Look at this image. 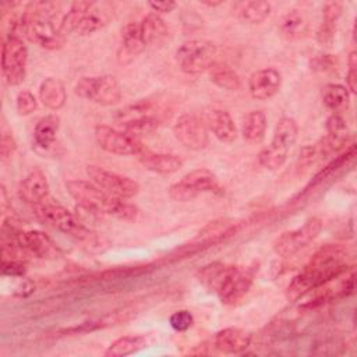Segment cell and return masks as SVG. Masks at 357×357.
I'll use <instances>...</instances> for the list:
<instances>
[{
  "instance_id": "31",
  "label": "cell",
  "mask_w": 357,
  "mask_h": 357,
  "mask_svg": "<svg viewBox=\"0 0 357 357\" xmlns=\"http://www.w3.org/2000/svg\"><path fill=\"white\" fill-rule=\"evenodd\" d=\"M354 153H356V145L351 144V145L346 149V152H343L342 155H339V156H337L336 159H333L329 165H326L319 173H317V176L308 183V185L304 188V191H310L312 187H315V185H318L319 183H322L324 180L329 178L335 172H337L340 167H343V166L354 156Z\"/></svg>"
},
{
  "instance_id": "14",
  "label": "cell",
  "mask_w": 357,
  "mask_h": 357,
  "mask_svg": "<svg viewBox=\"0 0 357 357\" xmlns=\"http://www.w3.org/2000/svg\"><path fill=\"white\" fill-rule=\"evenodd\" d=\"M141 165L155 173L159 174H172L181 169L183 159L173 153H158L152 152L146 146L142 145L139 152L135 155Z\"/></svg>"
},
{
  "instance_id": "25",
  "label": "cell",
  "mask_w": 357,
  "mask_h": 357,
  "mask_svg": "<svg viewBox=\"0 0 357 357\" xmlns=\"http://www.w3.org/2000/svg\"><path fill=\"white\" fill-rule=\"evenodd\" d=\"M148 346V339L144 335H128L116 339L105 351L106 357H124L134 354Z\"/></svg>"
},
{
  "instance_id": "20",
  "label": "cell",
  "mask_w": 357,
  "mask_h": 357,
  "mask_svg": "<svg viewBox=\"0 0 357 357\" xmlns=\"http://www.w3.org/2000/svg\"><path fill=\"white\" fill-rule=\"evenodd\" d=\"M145 42L141 35L138 22H128L121 29V53L119 56L121 63L131 61L135 56L144 52Z\"/></svg>"
},
{
  "instance_id": "15",
  "label": "cell",
  "mask_w": 357,
  "mask_h": 357,
  "mask_svg": "<svg viewBox=\"0 0 357 357\" xmlns=\"http://www.w3.org/2000/svg\"><path fill=\"white\" fill-rule=\"evenodd\" d=\"M20 197L32 206L49 197V183L42 170L35 169L26 174L20 184Z\"/></svg>"
},
{
  "instance_id": "6",
  "label": "cell",
  "mask_w": 357,
  "mask_h": 357,
  "mask_svg": "<svg viewBox=\"0 0 357 357\" xmlns=\"http://www.w3.org/2000/svg\"><path fill=\"white\" fill-rule=\"evenodd\" d=\"M75 93L100 106H113L121 100V89L113 75L82 77L74 86Z\"/></svg>"
},
{
  "instance_id": "9",
  "label": "cell",
  "mask_w": 357,
  "mask_h": 357,
  "mask_svg": "<svg viewBox=\"0 0 357 357\" xmlns=\"http://www.w3.org/2000/svg\"><path fill=\"white\" fill-rule=\"evenodd\" d=\"M322 220L319 218H310L304 222L303 226L283 231L275 241L273 250L278 255L289 258L298 252L301 248L307 247L321 231Z\"/></svg>"
},
{
  "instance_id": "41",
  "label": "cell",
  "mask_w": 357,
  "mask_h": 357,
  "mask_svg": "<svg viewBox=\"0 0 357 357\" xmlns=\"http://www.w3.org/2000/svg\"><path fill=\"white\" fill-rule=\"evenodd\" d=\"M17 144L15 139L13 138V135L10 134H3L1 137V145H0V152H1V158L7 159L13 155V152L15 151Z\"/></svg>"
},
{
  "instance_id": "34",
  "label": "cell",
  "mask_w": 357,
  "mask_h": 357,
  "mask_svg": "<svg viewBox=\"0 0 357 357\" xmlns=\"http://www.w3.org/2000/svg\"><path fill=\"white\" fill-rule=\"evenodd\" d=\"M92 4H93V1H74L60 22V26H59L60 31L64 35L70 33V32H75V28L78 26L81 18L91 8Z\"/></svg>"
},
{
  "instance_id": "16",
  "label": "cell",
  "mask_w": 357,
  "mask_h": 357,
  "mask_svg": "<svg viewBox=\"0 0 357 357\" xmlns=\"http://www.w3.org/2000/svg\"><path fill=\"white\" fill-rule=\"evenodd\" d=\"M206 127L213 132V135L222 142H233L237 137V128L231 116L222 109L208 110L204 116Z\"/></svg>"
},
{
  "instance_id": "35",
  "label": "cell",
  "mask_w": 357,
  "mask_h": 357,
  "mask_svg": "<svg viewBox=\"0 0 357 357\" xmlns=\"http://www.w3.org/2000/svg\"><path fill=\"white\" fill-rule=\"evenodd\" d=\"M211 81L226 91H237L241 88L240 77L229 67H211Z\"/></svg>"
},
{
  "instance_id": "17",
  "label": "cell",
  "mask_w": 357,
  "mask_h": 357,
  "mask_svg": "<svg viewBox=\"0 0 357 357\" xmlns=\"http://www.w3.org/2000/svg\"><path fill=\"white\" fill-rule=\"evenodd\" d=\"M251 343V335L240 328H225L215 336V347L222 353L238 354Z\"/></svg>"
},
{
  "instance_id": "4",
  "label": "cell",
  "mask_w": 357,
  "mask_h": 357,
  "mask_svg": "<svg viewBox=\"0 0 357 357\" xmlns=\"http://www.w3.org/2000/svg\"><path fill=\"white\" fill-rule=\"evenodd\" d=\"M297 134L298 128L296 120L291 117H282L275 127L271 145L262 149L258 155L259 165L269 170L282 167L287 159L289 149L297 139Z\"/></svg>"
},
{
  "instance_id": "27",
  "label": "cell",
  "mask_w": 357,
  "mask_h": 357,
  "mask_svg": "<svg viewBox=\"0 0 357 357\" xmlns=\"http://www.w3.org/2000/svg\"><path fill=\"white\" fill-rule=\"evenodd\" d=\"M322 100L328 109L333 113L344 112L350 105V92L340 84H326L322 88Z\"/></svg>"
},
{
  "instance_id": "32",
  "label": "cell",
  "mask_w": 357,
  "mask_h": 357,
  "mask_svg": "<svg viewBox=\"0 0 357 357\" xmlns=\"http://www.w3.org/2000/svg\"><path fill=\"white\" fill-rule=\"evenodd\" d=\"M160 124H162V117L153 114V116H144V117L130 120L121 126L127 134L138 138L141 135L153 132Z\"/></svg>"
},
{
  "instance_id": "30",
  "label": "cell",
  "mask_w": 357,
  "mask_h": 357,
  "mask_svg": "<svg viewBox=\"0 0 357 357\" xmlns=\"http://www.w3.org/2000/svg\"><path fill=\"white\" fill-rule=\"evenodd\" d=\"M227 265L222 264V262H211L205 266H202L198 272H197V278L198 280L211 291L218 290L225 273H226Z\"/></svg>"
},
{
  "instance_id": "12",
  "label": "cell",
  "mask_w": 357,
  "mask_h": 357,
  "mask_svg": "<svg viewBox=\"0 0 357 357\" xmlns=\"http://www.w3.org/2000/svg\"><path fill=\"white\" fill-rule=\"evenodd\" d=\"M95 138L102 149L114 155H137L142 148L138 138L105 124L95 127Z\"/></svg>"
},
{
  "instance_id": "24",
  "label": "cell",
  "mask_w": 357,
  "mask_h": 357,
  "mask_svg": "<svg viewBox=\"0 0 357 357\" xmlns=\"http://www.w3.org/2000/svg\"><path fill=\"white\" fill-rule=\"evenodd\" d=\"M60 127V119L56 114L42 117L33 130V142L40 149H50L56 142V135Z\"/></svg>"
},
{
  "instance_id": "28",
  "label": "cell",
  "mask_w": 357,
  "mask_h": 357,
  "mask_svg": "<svg viewBox=\"0 0 357 357\" xmlns=\"http://www.w3.org/2000/svg\"><path fill=\"white\" fill-rule=\"evenodd\" d=\"M266 130V116L262 110L250 112L241 127V134L248 142H258L262 139Z\"/></svg>"
},
{
  "instance_id": "5",
  "label": "cell",
  "mask_w": 357,
  "mask_h": 357,
  "mask_svg": "<svg viewBox=\"0 0 357 357\" xmlns=\"http://www.w3.org/2000/svg\"><path fill=\"white\" fill-rule=\"evenodd\" d=\"M216 46L206 39H191L176 50V60L181 71L187 74H201L213 66Z\"/></svg>"
},
{
  "instance_id": "42",
  "label": "cell",
  "mask_w": 357,
  "mask_h": 357,
  "mask_svg": "<svg viewBox=\"0 0 357 357\" xmlns=\"http://www.w3.org/2000/svg\"><path fill=\"white\" fill-rule=\"evenodd\" d=\"M148 6L158 14V13H170L176 8V3L174 1H149Z\"/></svg>"
},
{
  "instance_id": "38",
  "label": "cell",
  "mask_w": 357,
  "mask_h": 357,
  "mask_svg": "<svg viewBox=\"0 0 357 357\" xmlns=\"http://www.w3.org/2000/svg\"><path fill=\"white\" fill-rule=\"evenodd\" d=\"M342 11H343L342 3H339V1L326 3L322 10V22L336 25V21L342 15Z\"/></svg>"
},
{
  "instance_id": "8",
  "label": "cell",
  "mask_w": 357,
  "mask_h": 357,
  "mask_svg": "<svg viewBox=\"0 0 357 357\" xmlns=\"http://www.w3.org/2000/svg\"><path fill=\"white\" fill-rule=\"evenodd\" d=\"M85 170L93 184L114 198L130 199L139 191V185L135 180L116 172H110L102 166L88 165Z\"/></svg>"
},
{
  "instance_id": "39",
  "label": "cell",
  "mask_w": 357,
  "mask_h": 357,
  "mask_svg": "<svg viewBox=\"0 0 357 357\" xmlns=\"http://www.w3.org/2000/svg\"><path fill=\"white\" fill-rule=\"evenodd\" d=\"M347 64H349V71L346 75L347 89H350L351 93H356V91H357V53H356V50H351L349 53Z\"/></svg>"
},
{
  "instance_id": "37",
  "label": "cell",
  "mask_w": 357,
  "mask_h": 357,
  "mask_svg": "<svg viewBox=\"0 0 357 357\" xmlns=\"http://www.w3.org/2000/svg\"><path fill=\"white\" fill-rule=\"evenodd\" d=\"M169 324L170 326L177 331V332H184L187 329H190L194 324V317L190 311L187 310H180V311H176L170 315L169 318Z\"/></svg>"
},
{
  "instance_id": "13",
  "label": "cell",
  "mask_w": 357,
  "mask_h": 357,
  "mask_svg": "<svg viewBox=\"0 0 357 357\" xmlns=\"http://www.w3.org/2000/svg\"><path fill=\"white\" fill-rule=\"evenodd\" d=\"M282 86V75L276 68L266 67L254 71L248 78V91L257 100L273 98Z\"/></svg>"
},
{
  "instance_id": "19",
  "label": "cell",
  "mask_w": 357,
  "mask_h": 357,
  "mask_svg": "<svg viewBox=\"0 0 357 357\" xmlns=\"http://www.w3.org/2000/svg\"><path fill=\"white\" fill-rule=\"evenodd\" d=\"M181 184H184L195 197H198L202 192H219L220 184L218 177L205 167H198L183 176L180 180Z\"/></svg>"
},
{
  "instance_id": "40",
  "label": "cell",
  "mask_w": 357,
  "mask_h": 357,
  "mask_svg": "<svg viewBox=\"0 0 357 357\" xmlns=\"http://www.w3.org/2000/svg\"><path fill=\"white\" fill-rule=\"evenodd\" d=\"M1 272H3V275L22 276L25 272V264L21 259L1 261Z\"/></svg>"
},
{
  "instance_id": "23",
  "label": "cell",
  "mask_w": 357,
  "mask_h": 357,
  "mask_svg": "<svg viewBox=\"0 0 357 357\" xmlns=\"http://www.w3.org/2000/svg\"><path fill=\"white\" fill-rule=\"evenodd\" d=\"M139 28L145 46H159L166 40L169 35L166 22L156 13H149L145 15L139 22Z\"/></svg>"
},
{
  "instance_id": "11",
  "label": "cell",
  "mask_w": 357,
  "mask_h": 357,
  "mask_svg": "<svg viewBox=\"0 0 357 357\" xmlns=\"http://www.w3.org/2000/svg\"><path fill=\"white\" fill-rule=\"evenodd\" d=\"M173 134L181 145L192 151L204 149L209 141L206 124L197 114L180 116L173 126Z\"/></svg>"
},
{
  "instance_id": "3",
  "label": "cell",
  "mask_w": 357,
  "mask_h": 357,
  "mask_svg": "<svg viewBox=\"0 0 357 357\" xmlns=\"http://www.w3.org/2000/svg\"><path fill=\"white\" fill-rule=\"evenodd\" d=\"M33 211L40 222L73 237L75 241H79L81 244L91 248L102 245V237L84 226L67 208H64L57 201L47 197L40 204L33 205Z\"/></svg>"
},
{
  "instance_id": "26",
  "label": "cell",
  "mask_w": 357,
  "mask_h": 357,
  "mask_svg": "<svg viewBox=\"0 0 357 357\" xmlns=\"http://www.w3.org/2000/svg\"><path fill=\"white\" fill-rule=\"evenodd\" d=\"M326 131L328 137L325 139V144L329 148V151H337L346 145L349 138V128L346 120L340 114L333 113L328 117Z\"/></svg>"
},
{
  "instance_id": "29",
  "label": "cell",
  "mask_w": 357,
  "mask_h": 357,
  "mask_svg": "<svg viewBox=\"0 0 357 357\" xmlns=\"http://www.w3.org/2000/svg\"><path fill=\"white\" fill-rule=\"evenodd\" d=\"M279 31L282 32V35L290 39L298 38L307 31V20L300 11L291 10L280 18Z\"/></svg>"
},
{
  "instance_id": "1",
  "label": "cell",
  "mask_w": 357,
  "mask_h": 357,
  "mask_svg": "<svg viewBox=\"0 0 357 357\" xmlns=\"http://www.w3.org/2000/svg\"><path fill=\"white\" fill-rule=\"evenodd\" d=\"M346 257V248L339 244H326L319 248L307 265L291 279L286 289V297L290 301H296L346 273L349 268Z\"/></svg>"
},
{
  "instance_id": "22",
  "label": "cell",
  "mask_w": 357,
  "mask_h": 357,
  "mask_svg": "<svg viewBox=\"0 0 357 357\" xmlns=\"http://www.w3.org/2000/svg\"><path fill=\"white\" fill-rule=\"evenodd\" d=\"M39 100L50 110H59L66 105L67 92L64 84L54 77H49L42 81L39 86Z\"/></svg>"
},
{
  "instance_id": "10",
  "label": "cell",
  "mask_w": 357,
  "mask_h": 357,
  "mask_svg": "<svg viewBox=\"0 0 357 357\" xmlns=\"http://www.w3.org/2000/svg\"><path fill=\"white\" fill-rule=\"evenodd\" d=\"M254 280V272L248 268L227 265L226 273L216 290L223 304H236L250 290Z\"/></svg>"
},
{
  "instance_id": "21",
  "label": "cell",
  "mask_w": 357,
  "mask_h": 357,
  "mask_svg": "<svg viewBox=\"0 0 357 357\" xmlns=\"http://www.w3.org/2000/svg\"><path fill=\"white\" fill-rule=\"evenodd\" d=\"M110 18H112L110 8L106 4L93 1L91 8L84 14L78 26L75 28V33H78V35L93 33V32L99 31L100 28H103L105 25H107Z\"/></svg>"
},
{
  "instance_id": "36",
  "label": "cell",
  "mask_w": 357,
  "mask_h": 357,
  "mask_svg": "<svg viewBox=\"0 0 357 357\" xmlns=\"http://www.w3.org/2000/svg\"><path fill=\"white\" fill-rule=\"evenodd\" d=\"M17 110L21 116H29L38 109V100L29 91H21L15 99Z\"/></svg>"
},
{
  "instance_id": "18",
  "label": "cell",
  "mask_w": 357,
  "mask_h": 357,
  "mask_svg": "<svg viewBox=\"0 0 357 357\" xmlns=\"http://www.w3.org/2000/svg\"><path fill=\"white\" fill-rule=\"evenodd\" d=\"M22 243L26 251L38 258L54 259L60 255V250L53 240L40 230H28L22 234Z\"/></svg>"
},
{
  "instance_id": "43",
  "label": "cell",
  "mask_w": 357,
  "mask_h": 357,
  "mask_svg": "<svg viewBox=\"0 0 357 357\" xmlns=\"http://www.w3.org/2000/svg\"><path fill=\"white\" fill-rule=\"evenodd\" d=\"M205 4H206V6H209V7H215V6L222 4V1H206Z\"/></svg>"
},
{
  "instance_id": "33",
  "label": "cell",
  "mask_w": 357,
  "mask_h": 357,
  "mask_svg": "<svg viewBox=\"0 0 357 357\" xmlns=\"http://www.w3.org/2000/svg\"><path fill=\"white\" fill-rule=\"evenodd\" d=\"M269 14H271V4L262 0L248 1L243 4L241 10L238 11L240 18L248 24H261L268 18Z\"/></svg>"
},
{
  "instance_id": "2",
  "label": "cell",
  "mask_w": 357,
  "mask_h": 357,
  "mask_svg": "<svg viewBox=\"0 0 357 357\" xmlns=\"http://www.w3.org/2000/svg\"><path fill=\"white\" fill-rule=\"evenodd\" d=\"M66 188L77 204L91 213L109 215L121 220H135L138 216L135 205L109 195L92 181L68 180Z\"/></svg>"
},
{
  "instance_id": "7",
  "label": "cell",
  "mask_w": 357,
  "mask_h": 357,
  "mask_svg": "<svg viewBox=\"0 0 357 357\" xmlns=\"http://www.w3.org/2000/svg\"><path fill=\"white\" fill-rule=\"evenodd\" d=\"M28 50L21 38L8 35L1 49V73L8 85H20L26 75Z\"/></svg>"
}]
</instances>
